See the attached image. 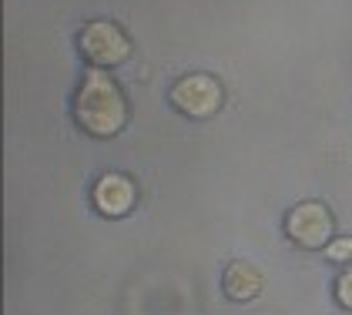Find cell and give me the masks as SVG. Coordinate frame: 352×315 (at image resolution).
Listing matches in <instances>:
<instances>
[{
    "mask_svg": "<svg viewBox=\"0 0 352 315\" xmlns=\"http://www.w3.org/2000/svg\"><path fill=\"white\" fill-rule=\"evenodd\" d=\"M74 121L91 138H114L128 121V98L101 67H91L74 94Z\"/></svg>",
    "mask_w": 352,
    "mask_h": 315,
    "instance_id": "obj_1",
    "label": "cell"
},
{
    "mask_svg": "<svg viewBox=\"0 0 352 315\" xmlns=\"http://www.w3.org/2000/svg\"><path fill=\"white\" fill-rule=\"evenodd\" d=\"M282 228H285V238L292 245L319 252V248H329L332 238H336V218L322 202H298L289 208Z\"/></svg>",
    "mask_w": 352,
    "mask_h": 315,
    "instance_id": "obj_2",
    "label": "cell"
},
{
    "mask_svg": "<svg viewBox=\"0 0 352 315\" xmlns=\"http://www.w3.org/2000/svg\"><path fill=\"white\" fill-rule=\"evenodd\" d=\"M78 47H81L91 67H118V64H124L131 57L128 34L111 21H91L78 34Z\"/></svg>",
    "mask_w": 352,
    "mask_h": 315,
    "instance_id": "obj_3",
    "label": "cell"
},
{
    "mask_svg": "<svg viewBox=\"0 0 352 315\" xmlns=\"http://www.w3.org/2000/svg\"><path fill=\"white\" fill-rule=\"evenodd\" d=\"M225 101V91L212 74H188L171 87V105L188 118H212Z\"/></svg>",
    "mask_w": 352,
    "mask_h": 315,
    "instance_id": "obj_4",
    "label": "cell"
},
{
    "mask_svg": "<svg viewBox=\"0 0 352 315\" xmlns=\"http://www.w3.org/2000/svg\"><path fill=\"white\" fill-rule=\"evenodd\" d=\"M91 202L94 208L101 211L104 218H124L128 211L135 208L138 202V188L128 175L121 171H108L94 182V191H91Z\"/></svg>",
    "mask_w": 352,
    "mask_h": 315,
    "instance_id": "obj_5",
    "label": "cell"
},
{
    "mask_svg": "<svg viewBox=\"0 0 352 315\" xmlns=\"http://www.w3.org/2000/svg\"><path fill=\"white\" fill-rule=\"evenodd\" d=\"M221 292L232 302H252L262 292V272L252 262H232L221 275Z\"/></svg>",
    "mask_w": 352,
    "mask_h": 315,
    "instance_id": "obj_6",
    "label": "cell"
},
{
    "mask_svg": "<svg viewBox=\"0 0 352 315\" xmlns=\"http://www.w3.org/2000/svg\"><path fill=\"white\" fill-rule=\"evenodd\" d=\"M336 302L352 312V262H349V268L336 279Z\"/></svg>",
    "mask_w": 352,
    "mask_h": 315,
    "instance_id": "obj_7",
    "label": "cell"
},
{
    "mask_svg": "<svg viewBox=\"0 0 352 315\" xmlns=\"http://www.w3.org/2000/svg\"><path fill=\"white\" fill-rule=\"evenodd\" d=\"M325 252H329V259H332V262H349V255H352V238H349V241H339V238H336V241H332V245H329Z\"/></svg>",
    "mask_w": 352,
    "mask_h": 315,
    "instance_id": "obj_8",
    "label": "cell"
}]
</instances>
